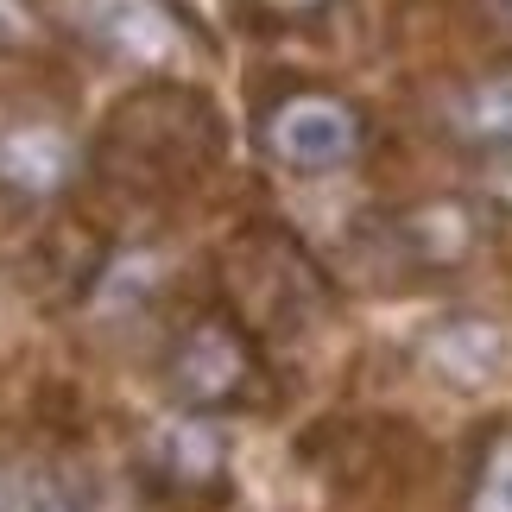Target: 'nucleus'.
<instances>
[{
    "label": "nucleus",
    "instance_id": "1",
    "mask_svg": "<svg viewBox=\"0 0 512 512\" xmlns=\"http://www.w3.org/2000/svg\"><path fill=\"white\" fill-rule=\"evenodd\" d=\"M228 165V127L196 83H140L108 108L89 171L146 209L184 203Z\"/></svg>",
    "mask_w": 512,
    "mask_h": 512
},
{
    "label": "nucleus",
    "instance_id": "2",
    "mask_svg": "<svg viewBox=\"0 0 512 512\" xmlns=\"http://www.w3.org/2000/svg\"><path fill=\"white\" fill-rule=\"evenodd\" d=\"M51 32L140 83H184L215 57V32L184 0H38Z\"/></svg>",
    "mask_w": 512,
    "mask_h": 512
},
{
    "label": "nucleus",
    "instance_id": "3",
    "mask_svg": "<svg viewBox=\"0 0 512 512\" xmlns=\"http://www.w3.org/2000/svg\"><path fill=\"white\" fill-rule=\"evenodd\" d=\"M222 291L228 310L260 342H298L323 317V266L304 241L279 222H241L222 247Z\"/></svg>",
    "mask_w": 512,
    "mask_h": 512
},
{
    "label": "nucleus",
    "instance_id": "4",
    "mask_svg": "<svg viewBox=\"0 0 512 512\" xmlns=\"http://www.w3.org/2000/svg\"><path fill=\"white\" fill-rule=\"evenodd\" d=\"M165 392L177 399V411H203V418L272 405L266 342L228 304H196L165 336Z\"/></svg>",
    "mask_w": 512,
    "mask_h": 512
},
{
    "label": "nucleus",
    "instance_id": "5",
    "mask_svg": "<svg viewBox=\"0 0 512 512\" xmlns=\"http://www.w3.org/2000/svg\"><path fill=\"white\" fill-rule=\"evenodd\" d=\"M253 146L285 177H342L367 152V108L329 83L285 76L253 102Z\"/></svg>",
    "mask_w": 512,
    "mask_h": 512
},
{
    "label": "nucleus",
    "instance_id": "6",
    "mask_svg": "<svg viewBox=\"0 0 512 512\" xmlns=\"http://www.w3.org/2000/svg\"><path fill=\"white\" fill-rule=\"evenodd\" d=\"M500 228V209L481 203V196H418L405 209H386L373 215V253L399 260L411 272H462L475 253H487Z\"/></svg>",
    "mask_w": 512,
    "mask_h": 512
},
{
    "label": "nucleus",
    "instance_id": "7",
    "mask_svg": "<svg viewBox=\"0 0 512 512\" xmlns=\"http://www.w3.org/2000/svg\"><path fill=\"white\" fill-rule=\"evenodd\" d=\"M228 430L203 411H165L140 437V481L177 512H215L234 487Z\"/></svg>",
    "mask_w": 512,
    "mask_h": 512
},
{
    "label": "nucleus",
    "instance_id": "8",
    "mask_svg": "<svg viewBox=\"0 0 512 512\" xmlns=\"http://www.w3.org/2000/svg\"><path fill=\"white\" fill-rule=\"evenodd\" d=\"M89 146L76 140L64 108H0V196L13 203H57L83 184Z\"/></svg>",
    "mask_w": 512,
    "mask_h": 512
},
{
    "label": "nucleus",
    "instance_id": "9",
    "mask_svg": "<svg viewBox=\"0 0 512 512\" xmlns=\"http://www.w3.org/2000/svg\"><path fill=\"white\" fill-rule=\"evenodd\" d=\"M512 361V336L500 317L481 310H449L418 336V367L449 392H487Z\"/></svg>",
    "mask_w": 512,
    "mask_h": 512
},
{
    "label": "nucleus",
    "instance_id": "10",
    "mask_svg": "<svg viewBox=\"0 0 512 512\" xmlns=\"http://www.w3.org/2000/svg\"><path fill=\"white\" fill-rule=\"evenodd\" d=\"M437 127L462 152L506 159L512 152V70H481V76H468V83H456L437 108Z\"/></svg>",
    "mask_w": 512,
    "mask_h": 512
},
{
    "label": "nucleus",
    "instance_id": "11",
    "mask_svg": "<svg viewBox=\"0 0 512 512\" xmlns=\"http://www.w3.org/2000/svg\"><path fill=\"white\" fill-rule=\"evenodd\" d=\"M462 512H512V418L481 430L462 481Z\"/></svg>",
    "mask_w": 512,
    "mask_h": 512
},
{
    "label": "nucleus",
    "instance_id": "12",
    "mask_svg": "<svg viewBox=\"0 0 512 512\" xmlns=\"http://www.w3.org/2000/svg\"><path fill=\"white\" fill-rule=\"evenodd\" d=\"M0 512H83V506L45 462L0 449Z\"/></svg>",
    "mask_w": 512,
    "mask_h": 512
},
{
    "label": "nucleus",
    "instance_id": "13",
    "mask_svg": "<svg viewBox=\"0 0 512 512\" xmlns=\"http://www.w3.org/2000/svg\"><path fill=\"white\" fill-rule=\"evenodd\" d=\"M45 38H57V32H51V19H45L38 0H0V57H26V51L45 45Z\"/></svg>",
    "mask_w": 512,
    "mask_h": 512
},
{
    "label": "nucleus",
    "instance_id": "14",
    "mask_svg": "<svg viewBox=\"0 0 512 512\" xmlns=\"http://www.w3.org/2000/svg\"><path fill=\"white\" fill-rule=\"evenodd\" d=\"M266 19H279V26H291V19H317V13H329L336 0H253Z\"/></svg>",
    "mask_w": 512,
    "mask_h": 512
},
{
    "label": "nucleus",
    "instance_id": "15",
    "mask_svg": "<svg viewBox=\"0 0 512 512\" xmlns=\"http://www.w3.org/2000/svg\"><path fill=\"white\" fill-rule=\"evenodd\" d=\"M481 7H487V26H494V38L512 51V0H481Z\"/></svg>",
    "mask_w": 512,
    "mask_h": 512
}]
</instances>
